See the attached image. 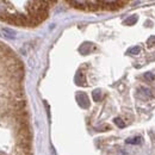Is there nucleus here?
<instances>
[{
  "instance_id": "nucleus-1",
  "label": "nucleus",
  "mask_w": 155,
  "mask_h": 155,
  "mask_svg": "<svg viewBox=\"0 0 155 155\" xmlns=\"http://www.w3.org/2000/svg\"><path fill=\"white\" fill-rule=\"evenodd\" d=\"M76 100H78L79 105H80L82 109L89 108V99H88V97H87L86 93H78V94H76Z\"/></svg>"
},
{
  "instance_id": "nucleus-2",
  "label": "nucleus",
  "mask_w": 155,
  "mask_h": 155,
  "mask_svg": "<svg viewBox=\"0 0 155 155\" xmlns=\"http://www.w3.org/2000/svg\"><path fill=\"white\" fill-rule=\"evenodd\" d=\"M0 35L4 36L5 38H8V40H13L16 37V32L11 29H7V28H4V29H0Z\"/></svg>"
},
{
  "instance_id": "nucleus-3",
  "label": "nucleus",
  "mask_w": 155,
  "mask_h": 155,
  "mask_svg": "<svg viewBox=\"0 0 155 155\" xmlns=\"http://www.w3.org/2000/svg\"><path fill=\"white\" fill-rule=\"evenodd\" d=\"M100 5H108V8H117V7H119V5H122V3H119V1H101Z\"/></svg>"
},
{
  "instance_id": "nucleus-4",
  "label": "nucleus",
  "mask_w": 155,
  "mask_h": 155,
  "mask_svg": "<svg viewBox=\"0 0 155 155\" xmlns=\"http://www.w3.org/2000/svg\"><path fill=\"white\" fill-rule=\"evenodd\" d=\"M140 53H141V47L140 45H135L130 49H128V51H126V54H129V55H138Z\"/></svg>"
},
{
  "instance_id": "nucleus-5",
  "label": "nucleus",
  "mask_w": 155,
  "mask_h": 155,
  "mask_svg": "<svg viewBox=\"0 0 155 155\" xmlns=\"http://www.w3.org/2000/svg\"><path fill=\"white\" fill-rule=\"evenodd\" d=\"M137 16H130L129 18H126L124 22H123V24L124 25H135L136 24V22H137Z\"/></svg>"
},
{
  "instance_id": "nucleus-6",
  "label": "nucleus",
  "mask_w": 155,
  "mask_h": 155,
  "mask_svg": "<svg viewBox=\"0 0 155 155\" xmlns=\"http://www.w3.org/2000/svg\"><path fill=\"white\" fill-rule=\"evenodd\" d=\"M75 82H76V85H84V82H85V76L82 75V73H78L76 75H75Z\"/></svg>"
},
{
  "instance_id": "nucleus-7",
  "label": "nucleus",
  "mask_w": 155,
  "mask_h": 155,
  "mask_svg": "<svg viewBox=\"0 0 155 155\" xmlns=\"http://www.w3.org/2000/svg\"><path fill=\"white\" fill-rule=\"evenodd\" d=\"M89 48H91V43H84L81 47H80V51L84 54V55H87L89 53Z\"/></svg>"
},
{
  "instance_id": "nucleus-8",
  "label": "nucleus",
  "mask_w": 155,
  "mask_h": 155,
  "mask_svg": "<svg viewBox=\"0 0 155 155\" xmlns=\"http://www.w3.org/2000/svg\"><path fill=\"white\" fill-rule=\"evenodd\" d=\"M141 137L140 136H136V137H134V138H128L125 142L128 145H140L141 143Z\"/></svg>"
},
{
  "instance_id": "nucleus-9",
  "label": "nucleus",
  "mask_w": 155,
  "mask_h": 155,
  "mask_svg": "<svg viewBox=\"0 0 155 155\" xmlns=\"http://www.w3.org/2000/svg\"><path fill=\"white\" fill-rule=\"evenodd\" d=\"M92 98H93V101H99L101 99V91L100 89H94L92 92Z\"/></svg>"
},
{
  "instance_id": "nucleus-10",
  "label": "nucleus",
  "mask_w": 155,
  "mask_h": 155,
  "mask_svg": "<svg viewBox=\"0 0 155 155\" xmlns=\"http://www.w3.org/2000/svg\"><path fill=\"white\" fill-rule=\"evenodd\" d=\"M140 91H141V93L143 94V96H146V97H152L153 96V93H152V91L148 88V87H143V86H141L140 87Z\"/></svg>"
},
{
  "instance_id": "nucleus-11",
  "label": "nucleus",
  "mask_w": 155,
  "mask_h": 155,
  "mask_svg": "<svg viewBox=\"0 0 155 155\" xmlns=\"http://www.w3.org/2000/svg\"><path fill=\"white\" fill-rule=\"evenodd\" d=\"M147 47L149 49L155 47V36H149V38L147 40Z\"/></svg>"
},
{
  "instance_id": "nucleus-12",
  "label": "nucleus",
  "mask_w": 155,
  "mask_h": 155,
  "mask_svg": "<svg viewBox=\"0 0 155 155\" xmlns=\"http://www.w3.org/2000/svg\"><path fill=\"white\" fill-rule=\"evenodd\" d=\"M145 78H146L147 80H150V81H154V80H155V75H154L153 73H150V72L145 73Z\"/></svg>"
},
{
  "instance_id": "nucleus-13",
  "label": "nucleus",
  "mask_w": 155,
  "mask_h": 155,
  "mask_svg": "<svg viewBox=\"0 0 155 155\" xmlns=\"http://www.w3.org/2000/svg\"><path fill=\"white\" fill-rule=\"evenodd\" d=\"M115 123L117 124L119 128H125V123H124L121 118H118V117H117V118H115Z\"/></svg>"
}]
</instances>
